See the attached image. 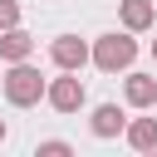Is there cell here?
<instances>
[{
  "label": "cell",
  "instance_id": "obj_1",
  "mask_svg": "<svg viewBox=\"0 0 157 157\" xmlns=\"http://www.w3.org/2000/svg\"><path fill=\"white\" fill-rule=\"evenodd\" d=\"M44 74L29 64V59H15L10 64V74L0 78V88H5V103H15V108H34L39 98H44Z\"/></svg>",
  "mask_w": 157,
  "mask_h": 157
},
{
  "label": "cell",
  "instance_id": "obj_2",
  "mask_svg": "<svg viewBox=\"0 0 157 157\" xmlns=\"http://www.w3.org/2000/svg\"><path fill=\"white\" fill-rule=\"evenodd\" d=\"M88 59L103 69V74H118V69H128L132 59H137V39H132V29H123V34H103V39H93V49H88Z\"/></svg>",
  "mask_w": 157,
  "mask_h": 157
},
{
  "label": "cell",
  "instance_id": "obj_3",
  "mask_svg": "<svg viewBox=\"0 0 157 157\" xmlns=\"http://www.w3.org/2000/svg\"><path fill=\"white\" fill-rule=\"evenodd\" d=\"M44 98H49V108H54V113H78L88 93H83V78H78L74 69H64L59 78H49V83H44Z\"/></svg>",
  "mask_w": 157,
  "mask_h": 157
},
{
  "label": "cell",
  "instance_id": "obj_4",
  "mask_svg": "<svg viewBox=\"0 0 157 157\" xmlns=\"http://www.w3.org/2000/svg\"><path fill=\"white\" fill-rule=\"evenodd\" d=\"M49 59H54L59 69H74V74H78V69L88 64V44L74 39V34H59V39L49 44Z\"/></svg>",
  "mask_w": 157,
  "mask_h": 157
},
{
  "label": "cell",
  "instance_id": "obj_5",
  "mask_svg": "<svg viewBox=\"0 0 157 157\" xmlns=\"http://www.w3.org/2000/svg\"><path fill=\"white\" fill-rule=\"evenodd\" d=\"M88 128H93V137H118V132L128 128V118H123L118 103H98L93 118H88Z\"/></svg>",
  "mask_w": 157,
  "mask_h": 157
},
{
  "label": "cell",
  "instance_id": "obj_6",
  "mask_svg": "<svg viewBox=\"0 0 157 157\" xmlns=\"http://www.w3.org/2000/svg\"><path fill=\"white\" fill-rule=\"evenodd\" d=\"M34 54V34L29 29H20V25H10V29H0V59H29Z\"/></svg>",
  "mask_w": 157,
  "mask_h": 157
},
{
  "label": "cell",
  "instance_id": "obj_7",
  "mask_svg": "<svg viewBox=\"0 0 157 157\" xmlns=\"http://www.w3.org/2000/svg\"><path fill=\"white\" fill-rule=\"evenodd\" d=\"M123 98H128L132 108H152V103H157V78H152V74H128Z\"/></svg>",
  "mask_w": 157,
  "mask_h": 157
},
{
  "label": "cell",
  "instance_id": "obj_8",
  "mask_svg": "<svg viewBox=\"0 0 157 157\" xmlns=\"http://www.w3.org/2000/svg\"><path fill=\"white\" fill-rule=\"evenodd\" d=\"M118 10H123V29H132V34H137V29H147V25L157 20L152 0H123Z\"/></svg>",
  "mask_w": 157,
  "mask_h": 157
},
{
  "label": "cell",
  "instance_id": "obj_9",
  "mask_svg": "<svg viewBox=\"0 0 157 157\" xmlns=\"http://www.w3.org/2000/svg\"><path fill=\"white\" fill-rule=\"evenodd\" d=\"M123 132H128V142L137 152H157V118H132Z\"/></svg>",
  "mask_w": 157,
  "mask_h": 157
},
{
  "label": "cell",
  "instance_id": "obj_10",
  "mask_svg": "<svg viewBox=\"0 0 157 157\" xmlns=\"http://www.w3.org/2000/svg\"><path fill=\"white\" fill-rule=\"evenodd\" d=\"M74 147L64 142V137H49V142H39V157H69Z\"/></svg>",
  "mask_w": 157,
  "mask_h": 157
},
{
  "label": "cell",
  "instance_id": "obj_11",
  "mask_svg": "<svg viewBox=\"0 0 157 157\" xmlns=\"http://www.w3.org/2000/svg\"><path fill=\"white\" fill-rule=\"evenodd\" d=\"M10 25H20V5L15 0H0V29H10Z\"/></svg>",
  "mask_w": 157,
  "mask_h": 157
},
{
  "label": "cell",
  "instance_id": "obj_12",
  "mask_svg": "<svg viewBox=\"0 0 157 157\" xmlns=\"http://www.w3.org/2000/svg\"><path fill=\"white\" fill-rule=\"evenodd\" d=\"M0 142H5V123H0Z\"/></svg>",
  "mask_w": 157,
  "mask_h": 157
},
{
  "label": "cell",
  "instance_id": "obj_13",
  "mask_svg": "<svg viewBox=\"0 0 157 157\" xmlns=\"http://www.w3.org/2000/svg\"><path fill=\"white\" fill-rule=\"evenodd\" d=\"M152 59H157V39H152Z\"/></svg>",
  "mask_w": 157,
  "mask_h": 157
}]
</instances>
